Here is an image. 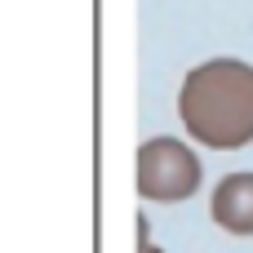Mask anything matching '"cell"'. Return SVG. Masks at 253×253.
<instances>
[{
  "label": "cell",
  "instance_id": "obj_1",
  "mask_svg": "<svg viewBox=\"0 0 253 253\" xmlns=\"http://www.w3.org/2000/svg\"><path fill=\"white\" fill-rule=\"evenodd\" d=\"M178 120L191 142L240 151L253 142V67L245 58H209L182 76Z\"/></svg>",
  "mask_w": 253,
  "mask_h": 253
},
{
  "label": "cell",
  "instance_id": "obj_2",
  "mask_svg": "<svg viewBox=\"0 0 253 253\" xmlns=\"http://www.w3.org/2000/svg\"><path fill=\"white\" fill-rule=\"evenodd\" d=\"M133 182H138V196L142 200H156V205H182L200 191L205 182V169H200V156L160 133V138H147L138 147V165H133Z\"/></svg>",
  "mask_w": 253,
  "mask_h": 253
},
{
  "label": "cell",
  "instance_id": "obj_4",
  "mask_svg": "<svg viewBox=\"0 0 253 253\" xmlns=\"http://www.w3.org/2000/svg\"><path fill=\"white\" fill-rule=\"evenodd\" d=\"M138 253H165L160 245H151V222L138 213Z\"/></svg>",
  "mask_w": 253,
  "mask_h": 253
},
{
  "label": "cell",
  "instance_id": "obj_3",
  "mask_svg": "<svg viewBox=\"0 0 253 253\" xmlns=\"http://www.w3.org/2000/svg\"><path fill=\"white\" fill-rule=\"evenodd\" d=\"M209 218L227 236H253V169L227 173L209 196Z\"/></svg>",
  "mask_w": 253,
  "mask_h": 253
}]
</instances>
